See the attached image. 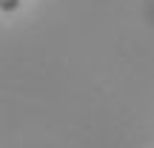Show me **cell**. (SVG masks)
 Masks as SVG:
<instances>
[{
	"mask_svg": "<svg viewBox=\"0 0 154 148\" xmlns=\"http://www.w3.org/2000/svg\"><path fill=\"white\" fill-rule=\"evenodd\" d=\"M17 9H20V0H0V11H6V14L17 11Z\"/></svg>",
	"mask_w": 154,
	"mask_h": 148,
	"instance_id": "6da1fadb",
	"label": "cell"
}]
</instances>
